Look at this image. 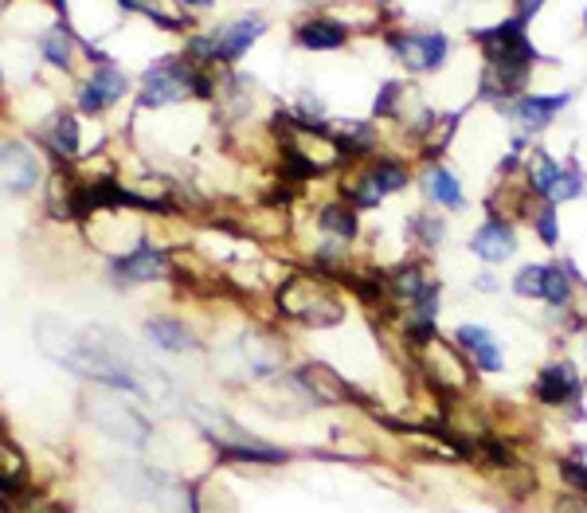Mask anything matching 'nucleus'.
<instances>
[{
	"label": "nucleus",
	"mask_w": 587,
	"mask_h": 513,
	"mask_svg": "<svg viewBox=\"0 0 587 513\" xmlns=\"http://www.w3.org/2000/svg\"><path fill=\"white\" fill-rule=\"evenodd\" d=\"M83 415L94 431H102L107 439L122 443L130 451H145L153 439V420H145L133 396H122V392H110V389H87L83 392Z\"/></svg>",
	"instance_id": "nucleus-1"
},
{
	"label": "nucleus",
	"mask_w": 587,
	"mask_h": 513,
	"mask_svg": "<svg viewBox=\"0 0 587 513\" xmlns=\"http://www.w3.org/2000/svg\"><path fill=\"white\" fill-rule=\"evenodd\" d=\"M279 314L286 322L310 325V330H325V325L345 322V302L337 299V290L322 279L317 271H294L279 286Z\"/></svg>",
	"instance_id": "nucleus-2"
},
{
	"label": "nucleus",
	"mask_w": 587,
	"mask_h": 513,
	"mask_svg": "<svg viewBox=\"0 0 587 513\" xmlns=\"http://www.w3.org/2000/svg\"><path fill=\"white\" fill-rule=\"evenodd\" d=\"M412 184V169L396 158H368L356 177H348L341 184V200L353 208H376L384 204V197L404 192Z\"/></svg>",
	"instance_id": "nucleus-3"
},
{
	"label": "nucleus",
	"mask_w": 587,
	"mask_h": 513,
	"mask_svg": "<svg viewBox=\"0 0 587 513\" xmlns=\"http://www.w3.org/2000/svg\"><path fill=\"white\" fill-rule=\"evenodd\" d=\"M173 274H176L173 251L158 248V243H150V240L133 243L130 251L110 259V282H114L118 290L145 286V282H169Z\"/></svg>",
	"instance_id": "nucleus-4"
},
{
	"label": "nucleus",
	"mask_w": 587,
	"mask_h": 513,
	"mask_svg": "<svg viewBox=\"0 0 587 513\" xmlns=\"http://www.w3.org/2000/svg\"><path fill=\"white\" fill-rule=\"evenodd\" d=\"M43 184V158L17 138L0 141V197H32Z\"/></svg>",
	"instance_id": "nucleus-5"
},
{
	"label": "nucleus",
	"mask_w": 587,
	"mask_h": 513,
	"mask_svg": "<svg viewBox=\"0 0 587 513\" xmlns=\"http://www.w3.org/2000/svg\"><path fill=\"white\" fill-rule=\"evenodd\" d=\"M525 28H529V20H522V17H509L494 28H478L474 40H478L482 51H486V63H505V67H533L537 63L540 56H537V48L529 43V36H525Z\"/></svg>",
	"instance_id": "nucleus-6"
},
{
	"label": "nucleus",
	"mask_w": 587,
	"mask_h": 513,
	"mask_svg": "<svg viewBox=\"0 0 587 513\" xmlns=\"http://www.w3.org/2000/svg\"><path fill=\"white\" fill-rule=\"evenodd\" d=\"M388 48L407 76H431L451 56V40L443 32H392Z\"/></svg>",
	"instance_id": "nucleus-7"
},
{
	"label": "nucleus",
	"mask_w": 587,
	"mask_h": 513,
	"mask_svg": "<svg viewBox=\"0 0 587 513\" xmlns=\"http://www.w3.org/2000/svg\"><path fill=\"white\" fill-rule=\"evenodd\" d=\"M130 91H133V79L125 76L122 67L99 63V67H91L83 76V83H79L75 107H79V114H107V110L118 107Z\"/></svg>",
	"instance_id": "nucleus-8"
},
{
	"label": "nucleus",
	"mask_w": 587,
	"mask_h": 513,
	"mask_svg": "<svg viewBox=\"0 0 587 513\" xmlns=\"http://www.w3.org/2000/svg\"><path fill=\"white\" fill-rule=\"evenodd\" d=\"M266 28L271 24H266L263 12H243V17L215 24L212 43H215V59H220V67H227V63H235V59L247 56V51L266 36Z\"/></svg>",
	"instance_id": "nucleus-9"
},
{
	"label": "nucleus",
	"mask_w": 587,
	"mask_h": 513,
	"mask_svg": "<svg viewBox=\"0 0 587 513\" xmlns=\"http://www.w3.org/2000/svg\"><path fill=\"white\" fill-rule=\"evenodd\" d=\"M40 141L48 145V153L59 165H75L79 153H83V125H79L75 110H59L51 114V122L40 130Z\"/></svg>",
	"instance_id": "nucleus-10"
},
{
	"label": "nucleus",
	"mask_w": 587,
	"mask_h": 513,
	"mask_svg": "<svg viewBox=\"0 0 587 513\" xmlns=\"http://www.w3.org/2000/svg\"><path fill=\"white\" fill-rule=\"evenodd\" d=\"M533 392H537V400L548 408H571L579 400V392H584V384H579L576 369H571L568 361H553L540 369Z\"/></svg>",
	"instance_id": "nucleus-11"
},
{
	"label": "nucleus",
	"mask_w": 587,
	"mask_h": 513,
	"mask_svg": "<svg viewBox=\"0 0 587 513\" xmlns=\"http://www.w3.org/2000/svg\"><path fill=\"white\" fill-rule=\"evenodd\" d=\"M294 43L306 51H337L348 43V24H341L337 17H325V12H310L294 24Z\"/></svg>",
	"instance_id": "nucleus-12"
},
{
	"label": "nucleus",
	"mask_w": 587,
	"mask_h": 513,
	"mask_svg": "<svg viewBox=\"0 0 587 513\" xmlns=\"http://www.w3.org/2000/svg\"><path fill=\"white\" fill-rule=\"evenodd\" d=\"M83 48H87V40L71 32V24H67V20L51 24L48 32L40 36V59L48 67H55V71H63V76H71V71H75V59L83 56Z\"/></svg>",
	"instance_id": "nucleus-13"
},
{
	"label": "nucleus",
	"mask_w": 587,
	"mask_h": 513,
	"mask_svg": "<svg viewBox=\"0 0 587 513\" xmlns=\"http://www.w3.org/2000/svg\"><path fill=\"white\" fill-rule=\"evenodd\" d=\"M470 251L482 259V263L497 266V263H505V259H509L513 251H517V232H513L509 220H502V215H489L486 224H482L478 232H474Z\"/></svg>",
	"instance_id": "nucleus-14"
},
{
	"label": "nucleus",
	"mask_w": 587,
	"mask_h": 513,
	"mask_svg": "<svg viewBox=\"0 0 587 513\" xmlns=\"http://www.w3.org/2000/svg\"><path fill=\"white\" fill-rule=\"evenodd\" d=\"M568 102H571V94H522V99L509 107V118L522 125V133H540Z\"/></svg>",
	"instance_id": "nucleus-15"
},
{
	"label": "nucleus",
	"mask_w": 587,
	"mask_h": 513,
	"mask_svg": "<svg viewBox=\"0 0 587 513\" xmlns=\"http://www.w3.org/2000/svg\"><path fill=\"white\" fill-rule=\"evenodd\" d=\"M145 341H150L153 349H161V353H196L200 349L196 330H192L189 322H181V318H169V314H158L145 322Z\"/></svg>",
	"instance_id": "nucleus-16"
},
{
	"label": "nucleus",
	"mask_w": 587,
	"mask_h": 513,
	"mask_svg": "<svg viewBox=\"0 0 587 513\" xmlns=\"http://www.w3.org/2000/svg\"><path fill=\"white\" fill-rule=\"evenodd\" d=\"M458 345H463V353L470 356V364H478L482 373H502L505 369V356L502 349H497L494 333L486 330V325H458Z\"/></svg>",
	"instance_id": "nucleus-17"
},
{
	"label": "nucleus",
	"mask_w": 587,
	"mask_h": 513,
	"mask_svg": "<svg viewBox=\"0 0 587 513\" xmlns=\"http://www.w3.org/2000/svg\"><path fill=\"white\" fill-rule=\"evenodd\" d=\"M419 184H423V197H427L435 208H451V212H458V208L466 204V200H463V184H458V177L451 173L447 165H438V161H431V165L423 169Z\"/></svg>",
	"instance_id": "nucleus-18"
},
{
	"label": "nucleus",
	"mask_w": 587,
	"mask_h": 513,
	"mask_svg": "<svg viewBox=\"0 0 587 513\" xmlns=\"http://www.w3.org/2000/svg\"><path fill=\"white\" fill-rule=\"evenodd\" d=\"M317 232L333 243H353L356 232H361V215L345 200H330V204L317 208Z\"/></svg>",
	"instance_id": "nucleus-19"
},
{
	"label": "nucleus",
	"mask_w": 587,
	"mask_h": 513,
	"mask_svg": "<svg viewBox=\"0 0 587 513\" xmlns=\"http://www.w3.org/2000/svg\"><path fill=\"white\" fill-rule=\"evenodd\" d=\"M407 232H412L415 243H423V248H438V243L447 240V224L438 220L435 212H415L407 215Z\"/></svg>",
	"instance_id": "nucleus-20"
},
{
	"label": "nucleus",
	"mask_w": 587,
	"mask_h": 513,
	"mask_svg": "<svg viewBox=\"0 0 587 513\" xmlns=\"http://www.w3.org/2000/svg\"><path fill=\"white\" fill-rule=\"evenodd\" d=\"M540 302H548V306H568V302H571V274H568V266H545Z\"/></svg>",
	"instance_id": "nucleus-21"
},
{
	"label": "nucleus",
	"mask_w": 587,
	"mask_h": 513,
	"mask_svg": "<svg viewBox=\"0 0 587 513\" xmlns=\"http://www.w3.org/2000/svg\"><path fill=\"white\" fill-rule=\"evenodd\" d=\"M540 282H545V266L540 263L522 266V271L513 274V294L517 299H540Z\"/></svg>",
	"instance_id": "nucleus-22"
},
{
	"label": "nucleus",
	"mask_w": 587,
	"mask_h": 513,
	"mask_svg": "<svg viewBox=\"0 0 587 513\" xmlns=\"http://www.w3.org/2000/svg\"><path fill=\"white\" fill-rule=\"evenodd\" d=\"M529 220H533V228H537V235H540V243H548V248H556V240H560V228H556V204H540V208H533L529 212Z\"/></svg>",
	"instance_id": "nucleus-23"
},
{
	"label": "nucleus",
	"mask_w": 587,
	"mask_h": 513,
	"mask_svg": "<svg viewBox=\"0 0 587 513\" xmlns=\"http://www.w3.org/2000/svg\"><path fill=\"white\" fill-rule=\"evenodd\" d=\"M560 479L568 482V486H576L579 494H587V466L579 463V459H560Z\"/></svg>",
	"instance_id": "nucleus-24"
},
{
	"label": "nucleus",
	"mask_w": 587,
	"mask_h": 513,
	"mask_svg": "<svg viewBox=\"0 0 587 513\" xmlns=\"http://www.w3.org/2000/svg\"><path fill=\"white\" fill-rule=\"evenodd\" d=\"M553 513H587V497L584 494H560L553 505Z\"/></svg>",
	"instance_id": "nucleus-25"
},
{
	"label": "nucleus",
	"mask_w": 587,
	"mask_h": 513,
	"mask_svg": "<svg viewBox=\"0 0 587 513\" xmlns=\"http://www.w3.org/2000/svg\"><path fill=\"white\" fill-rule=\"evenodd\" d=\"M482 447L489 451V463H497V466H513V455H509V447H505V443H497V439H486Z\"/></svg>",
	"instance_id": "nucleus-26"
},
{
	"label": "nucleus",
	"mask_w": 587,
	"mask_h": 513,
	"mask_svg": "<svg viewBox=\"0 0 587 513\" xmlns=\"http://www.w3.org/2000/svg\"><path fill=\"white\" fill-rule=\"evenodd\" d=\"M540 4H545V0H517V17L522 20H533L540 12Z\"/></svg>",
	"instance_id": "nucleus-27"
},
{
	"label": "nucleus",
	"mask_w": 587,
	"mask_h": 513,
	"mask_svg": "<svg viewBox=\"0 0 587 513\" xmlns=\"http://www.w3.org/2000/svg\"><path fill=\"white\" fill-rule=\"evenodd\" d=\"M176 4H181L184 17H189V12H208V9L215 4V0H176Z\"/></svg>",
	"instance_id": "nucleus-28"
},
{
	"label": "nucleus",
	"mask_w": 587,
	"mask_h": 513,
	"mask_svg": "<svg viewBox=\"0 0 587 513\" xmlns=\"http://www.w3.org/2000/svg\"><path fill=\"white\" fill-rule=\"evenodd\" d=\"M0 94H4V67H0Z\"/></svg>",
	"instance_id": "nucleus-29"
},
{
	"label": "nucleus",
	"mask_w": 587,
	"mask_h": 513,
	"mask_svg": "<svg viewBox=\"0 0 587 513\" xmlns=\"http://www.w3.org/2000/svg\"><path fill=\"white\" fill-rule=\"evenodd\" d=\"M376 4H392V0H376Z\"/></svg>",
	"instance_id": "nucleus-30"
},
{
	"label": "nucleus",
	"mask_w": 587,
	"mask_h": 513,
	"mask_svg": "<svg viewBox=\"0 0 587 513\" xmlns=\"http://www.w3.org/2000/svg\"><path fill=\"white\" fill-rule=\"evenodd\" d=\"M584 32H587V12H584Z\"/></svg>",
	"instance_id": "nucleus-31"
}]
</instances>
